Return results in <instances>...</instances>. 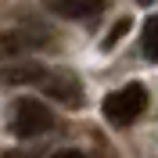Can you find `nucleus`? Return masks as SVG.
<instances>
[{"instance_id":"nucleus-5","label":"nucleus","mask_w":158,"mask_h":158,"mask_svg":"<svg viewBox=\"0 0 158 158\" xmlns=\"http://www.w3.org/2000/svg\"><path fill=\"white\" fill-rule=\"evenodd\" d=\"M43 72L47 69L29 58H11V65H0V79L4 83H22V86H40Z\"/></svg>"},{"instance_id":"nucleus-4","label":"nucleus","mask_w":158,"mask_h":158,"mask_svg":"<svg viewBox=\"0 0 158 158\" xmlns=\"http://www.w3.org/2000/svg\"><path fill=\"white\" fill-rule=\"evenodd\" d=\"M40 86L47 90L50 97H58L61 104H72L76 108L79 101H83V94H79V83H76V76L72 72H43V79H40Z\"/></svg>"},{"instance_id":"nucleus-6","label":"nucleus","mask_w":158,"mask_h":158,"mask_svg":"<svg viewBox=\"0 0 158 158\" xmlns=\"http://www.w3.org/2000/svg\"><path fill=\"white\" fill-rule=\"evenodd\" d=\"M43 4L58 18H94L104 7V0H43Z\"/></svg>"},{"instance_id":"nucleus-2","label":"nucleus","mask_w":158,"mask_h":158,"mask_svg":"<svg viewBox=\"0 0 158 158\" xmlns=\"http://www.w3.org/2000/svg\"><path fill=\"white\" fill-rule=\"evenodd\" d=\"M54 126V115L43 101L36 97H18L15 101V108H11V129H15V137L18 140H32L40 133H47Z\"/></svg>"},{"instance_id":"nucleus-1","label":"nucleus","mask_w":158,"mask_h":158,"mask_svg":"<svg viewBox=\"0 0 158 158\" xmlns=\"http://www.w3.org/2000/svg\"><path fill=\"white\" fill-rule=\"evenodd\" d=\"M144 108H148V90L140 86V83H126L122 90L108 94L104 104H101V111H104V118H108L111 126H133L144 115Z\"/></svg>"},{"instance_id":"nucleus-8","label":"nucleus","mask_w":158,"mask_h":158,"mask_svg":"<svg viewBox=\"0 0 158 158\" xmlns=\"http://www.w3.org/2000/svg\"><path fill=\"white\" fill-rule=\"evenodd\" d=\"M126 29H129V18H118L115 25H111V32H108V36H104V40H101V47H104V50H111V47H115V43H118V40L126 36Z\"/></svg>"},{"instance_id":"nucleus-3","label":"nucleus","mask_w":158,"mask_h":158,"mask_svg":"<svg viewBox=\"0 0 158 158\" xmlns=\"http://www.w3.org/2000/svg\"><path fill=\"white\" fill-rule=\"evenodd\" d=\"M47 43V32L40 25H22V29H7L0 32V58L11 61V58H25L32 50H40Z\"/></svg>"},{"instance_id":"nucleus-10","label":"nucleus","mask_w":158,"mask_h":158,"mask_svg":"<svg viewBox=\"0 0 158 158\" xmlns=\"http://www.w3.org/2000/svg\"><path fill=\"white\" fill-rule=\"evenodd\" d=\"M140 4H151V0H140Z\"/></svg>"},{"instance_id":"nucleus-9","label":"nucleus","mask_w":158,"mask_h":158,"mask_svg":"<svg viewBox=\"0 0 158 158\" xmlns=\"http://www.w3.org/2000/svg\"><path fill=\"white\" fill-rule=\"evenodd\" d=\"M50 158H86V155L76 151V148H65V151H58V155H50Z\"/></svg>"},{"instance_id":"nucleus-7","label":"nucleus","mask_w":158,"mask_h":158,"mask_svg":"<svg viewBox=\"0 0 158 158\" xmlns=\"http://www.w3.org/2000/svg\"><path fill=\"white\" fill-rule=\"evenodd\" d=\"M140 54L148 61H158V15H151L144 22V32H140Z\"/></svg>"}]
</instances>
